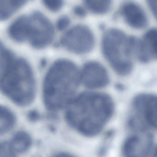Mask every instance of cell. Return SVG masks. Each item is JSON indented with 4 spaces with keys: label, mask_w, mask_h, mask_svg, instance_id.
I'll use <instances>...</instances> for the list:
<instances>
[{
    "label": "cell",
    "mask_w": 157,
    "mask_h": 157,
    "mask_svg": "<svg viewBox=\"0 0 157 157\" xmlns=\"http://www.w3.org/2000/svg\"><path fill=\"white\" fill-rule=\"evenodd\" d=\"M10 142L16 155L25 152L29 149L31 145L32 139L27 133L20 131L13 136Z\"/></svg>",
    "instance_id": "cell-13"
},
{
    "label": "cell",
    "mask_w": 157,
    "mask_h": 157,
    "mask_svg": "<svg viewBox=\"0 0 157 157\" xmlns=\"http://www.w3.org/2000/svg\"><path fill=\"white\" fill-rule=\"evenodd\" d=\"M101 47L104 56L117 74L125 76L131 72L133 56L129 36L120 29H110L103 35Z\"/></svg>",
    "instance_id": "cell-5"
},
{
    "label": "cell",
    "mask_w": 157,
    "mask_h": 157,
    "mask_svg": "<svg viewBox=\"0 0 157 157\" xmlns=\"http://www.w3.org/2000/svg\"><path fill=\"white\" fill-rule=\"evenodd\" d=\"M61 43L66 48L77 54L89 52L95 43L94 35L90 29L83 25H78L71 28L62 36Z\"/></svg>",
    "instance_id": "cell-7"
},
{
    "label": "cell",
    "mask_w": 157,
    "mask_h": 157,
    "mask_svg": "<svg viewBox=\"0 0 157 157\" xmlns=\"http://www.w3.org/2000/svg\"><path fill=\"white\" fill-rule=\"evenodd\" d=\"M157 30L147 31L141 39L132 36L131 45L133 56L141 62L147 63L157 58Z\"/></svg>",
    "instance_id": "cell-9"
},
{
    "label": "cell",
    "mask_w": 157,
    "mask_h": 157,
    "mask_svg": "<svg viewBox=\"0 0 157 157\" xmlns=\"http://www.w3.org/2000/svg\"><path fill=\"white\" fill-rule=\"evenodd\" d=\"M28 0H0V21L9 19Z\"/></svg>",
    "instance_id": "cell-12"
},
{
    "label": "cell",
    "mask_w": 157,
    "mask_h": 157,
    "mask_svg": "<svg viewBox=\"0 0 157 157\" xmlns=\"http://www.w3.org/2000/svg\"><path fill=\"white\" fill-rule=\"evenodd\" d=\"M80 81V72L75 63L66 59L56 61L43 81V99L46 107L52 111L66 107L74 98Z\"/></svg>",
    "instance_id": "cell-2"
},
{
    "label": "cell",
    "mask_w": 157,
    "mask_h": 157,
    "mask_svg": "<svg viewBox=\"0 0 157 157\" xmlns=\"http://www.w3.org/2000/svg\"><path fill=\"white\" fill-rule=\"evenodd\" d=\"M0 90L14 103L27 106L34 98L36 85L32 70L27 61L13 57L0 77Z\"/></svg>",
    "instance_id": "cell-3"
},
{
    "label": "cell",
    "mask_w": 157,
    "mask_h": 157,
    "mask_svg": "<svg viewBox=\"0 0 157 157\" xmlns=\"http://www.w3.org/2000/svg\"><path fill=\"white\" fill-rule=\"evenodd\" d=\"M148 5L153 15L156 17L157 0H147Z\"/></svg>",
    "instance_id": "cell-21"
},
{
    "label": "cell",
    "mask_w": 157,
    "mask_h": 157,
    "mask_svg": "<svg viewBox=\"0 0 157 157\" xmlns=\"http://www.w3.org/2000/svg\"><path fill=\"white\" fill-rule=\"evenodd\" d=\"M16 156L10 141L0 142V157H11Z\"/></svg>",
    "instance_id": "cell-17"
},
{
    "label": "cell",
    "mask_w": 157,
    "mask_h": 157,
    "mask_svg": "<svg viewBox=\"0 0 157 157\" xmlns=\"http://www.w3.org/2000/svg\"><path fill=\"white\" fill-rule=\"evenodd\" d=\"M8 33L15 41H28L33 47L37 49L44 48L50 44L55 33L51 22L38 11L17 18L10 25Z\"/></svg>",
    "instance_id": "cell-4"
},
{
    "label": "cell",
    "mask_w": 157,
    "mask_h": 157,
    "mask_svg": "<svg viewBox=\"0 0 157 157\" xmlns=\"http://www.w3.org/2000/svg\"><path fill=\"white\" fill-rule=\"evenodd\" d=\"M81 72V81L89 88H102L109 83V78L107 70L98 62H88L84 65Z\"/></svg>",
    "instance_id": "cell-10"
},
{
    "label": "cell",
    "mask_w": 157,
    "mask_h": 157,
    "mask_svg": "<svg viewBox=\"0 0 157 157\" xmlns=\"http://www.w3.org/2000/svg\"><path fill=\"white\" fill-rule=\"evenodd\" d=\"M13 56L12 53L6 49L0 42V73H2Z\"/></svg>",
    "instance_id": "cell-16"
},
{
    "label": "cell",
    "mask_w": 157,
    "mask_h": 157,
    "mask_svg": "<svg viewBox=\"0 0 157 157\" xmlns=\"http://www.w3.org/2000/svg\"><path fill=\"white\" fill-rule=\"evenodd\" d=\"M15 120L14 115L10 110L0 105V134L9 131L14 125Z\"/></svg>",
    "instance_id": "cell-14"
},
{
    "label": "cell",
    "mask_w": 157,
    "mask_h": 157,
    "mask_svg": "<svg viewBox=\"0 0 157 157\" xmlns=\"http://www.w3.org/2000/svg\"><path fill=\"white\" fill-rule=\"evenodd\" d=\"M70 23V18L67 16L63 15L60 17L56 22V27L59 31H63L69 26Z\"/></svg>",
    "instance_id": "cell-19"
},
{
    "label": "cell",
    "mask_w": 157,
    "mask_h": 157,
    "mask_svg": "<svg viewBox=\"0 0 157 157\" xmlns=\"http://www.w3.org/2000/svg\"><path fill=\"white\" fill-rule=\"evenodd\" d=\"M66 108L67 123L82 134L92 136L98 133L109 119L114 105L106 94L86 92L74 97Z\"/></svg>",
    "instance_id": "cell-1"
},
{
    "label": "cell",
    "mask_w": 157,
    "mask_h": 157,
    "mask_svg": "<svg viewBox=\"0 0 157 157\" xmlns=\"http://www.w3.org/2000/svg\"><path fill=\"white\" fill-rule=\"evenodd\" d=\"M129 124L136 131H149L156 128L157 99L154 94L144 93L134 99Z\"/></svg>",
    "instance_id": "cell-6"
},
{
    "label": "cell",
    "mask_w": 157,
    "mask_h": 157,
    "mask_svg": "<svg viewBox=\"0 0 157 157\" xmlns=\"http://www.w3.org/2000/svg\"><path fill=\"white\" fill-rule=\"evenodd\" d=\"M73 12L76 16L79 17H84L86 14V10L80 6H75L73 9Z\"/></svg>",
    "instance_id": "cell-20"
},
{
    "label": "cell",
    "mask_w": 157,
    "mask_h": 157,
    "mask_svg": "<svg viewBox=\"0 0 157 157\" xmlns=\"http://www.w3.org/2000/svg\"><path fill=\"white\" fill-rule=\"evenodd\" d=\"M45 6L50 11L56 12L59 10L63 5V0H42Z\"/></svg>",
    "instance_id": "cell-18"
},
{
    "label": "cell",
    "mask_w": 157,
    "mask_h": 157,
    "mask_svg": "<svg viewBox=\"0 0 157 157\" xmlns=\"http://www.w3.org/2000/svg\"><path fill=\"white\" fill-rule=\"evenodd\" d=\"M111 0H85L87 8L91 12L98 14H103L109 10Z\"/></svg>",
    "instance_id": "cell-15"
},
{
    "label": "cell",
    "mask_w": 157,
    "mask_h": 157,
    "mask_svg": "<svg viewBox=\"0 0 157 157\" xmlns=\"http://www.w3.org/2000/svg\"><path fill=\"white\" fill-rule=\"evenodd\" d=\"M125 140L123 148L127 156L151 157L156 155L154 137L149 131H136Z\"/></svg>",
    "instance_id": "cell-8"
},
{
    "label": "cell",
    "mask_w": 157,
    "mask_h": 157,
    "mask_svg": "<svg viewBox=\"0 0 157 157\" xmlns=\"http://www.w3.org/2000/svg\"><path fill=\"white\" fill-rule=\"evenodd\" d=\"M122 12L126 21L131 27L140 29L147 25V16L143 10L137 5L132 3L126 4Z\"/></svg>",
    "instance_id": "cell-11"
},
{
    "label": "cell",
    "mask_w": 157,
    "mask_h": 157,
    "mask_svg": "<svg viewBox=\"0 0 157 157\" xmlns=\"http://www.w3.org/2000/svg\"><path fill=\"white\" fill-rule=\"evenodd\" d=\"M29 120L32 121H35L39 120L40 115L35 110L30 111L28 114Z\"/></svg>",
    "instance_id": "cell-22"
}]
</instances>
